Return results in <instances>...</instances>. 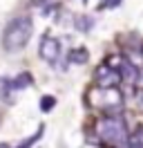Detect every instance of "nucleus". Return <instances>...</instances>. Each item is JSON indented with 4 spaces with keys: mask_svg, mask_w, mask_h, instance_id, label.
I'll return each mask as SVG.
<instances>
[{
    "mask_svg": "<svg viewBox=\"0 0 143 148\" xmlns=\"http://www.w3.org/2000/svg\"><path fill=\"white\" fill-rule=\"evenodd\" d=\"M94 135L107 148H127L130 130L121 114H101L94 121Z\"/></svg>",
    "mask_w": 143,
    "mask_h": 148,
    "instance_id": "1",
    "label": "nucleus"
},
{
    "mask_svg": "<svg viewBox=\"0 0 143 148\" xmlns=\"http://www.w3.org/2000/svg\"><path fill=\"white\" fill-rule=\"evenodd\" d=\"M31 34H34V20L27 14H20L16 18H11L5 25V32H2V47H5V52L16 54L20 49H25L27 43L31 40Z\"/></svg>",
    "mask_w": 143,
    "mask_h": 148,
    "instance_id": "2",
    "label": "nucleus"
},
{
    "mask_svg": "<svg viewBox=\"0 0 143 148\" xmlns=\"http://www.w3.org/2000/svg\"><path fill=\"white\" fill-rule=\"evenodd\" d=\"M139 101H141V106H143V90L139 92Z\"/></svg>",
    "mask_w": 143,
    "mask_h": 148,
    "instance_id": "15",
    "label": "nucleus"
},
{
    "mask_svg": "<svg viewBox=\"0 0 143 148\" xmlns=\"http://www.w3.org/2000/svg\"><path fill=\"white\" fill-rule=\"evenodd\" d=\"M85 101L92 110L103 114H118L123 108V94L118 88H89L85 94Z\"/></svg>",
    "mask_w": 143,
    "mask_h": 148,
    "instance_id": "3",
    "label": "nucleus"
},
{
    "mask_svg": "<svg viewBox=\"0 0 143 148\" xmlns=\"http://www.w3.org/2000/svg\"><path fill=\"white\" fill-rule=\"evenodd\" d=\"M11 83H14V90H25V88H29V85L34 83V79H31V74L29 72H20L18 76H11Z\"/></svg>",
    "mask_w": 143,
    "mask_h": 148,
    "instance_id": "7",
    "label": "nucleus"
},
{
    "mask_svg": "<svg viewBox=\"0 0 143 148\" xmlns=\"http://www.w3.org/2000/svg\"><path fill=\"white\" fill-rule=\"evenodd\" d=\"M67 61L72 65H83V63L89 61V52L85 47H74V49H69V54H67Z\"/></svg>",
    "mask_w": 143,
    "mask_h": 148,
    "instance_id": "6",
    "label": "nucleus"
},
{
    "mask_svg": "<svg viewBox=\"0 0 143 148\" xmlns=\"http://www.w3.org/2000/svg\"><path fill=\"white\" fill-rule=\"evenodd\" d=\"M127 148H143V128H136L127 137Z\"/></svg>",
    "mask_w": 143,
    "mask_h": 148,
    "instance_id": "9",
    "label": "nucleus"
},
{
    "mask_svg": "<svg viewBox=\"0 0 143 148\" xmlns=\"http://www.w3.org/2000/svg\"><path fill=\"white\" fill-rule=\"evenodd\" d=\"M43 130H45V126H38V130H36L34 135H31L29 139H25V141H20V144H18L16 148H31V146L36 144V141H38V139L43 137Z\"/></svg>",
    "mask_w": 143,
    "mask_h": 148,
    "instance_id": "10",
    "label": "nucleus"
},
{
    "mask_svg": "<svg viewBox=\"0 0 143 148\" xmlns=\"http://www.w3.org/2000/svg\"><path fill=\"white\" fill-rule=\"evenodd\" d=\"M121 74L116 72L114 67H110L107 63H101L94 70V85L96 88H118L121 85Z\"/></svg>",
    "mask_w": 143,
    "mask_h": 148,
    "instance_id": "5",
    "label": "nucleus"
},
{
    "mask_svg": "<svg viewBox=\"0 0 143 148\" xmlns=\"http://www.w3.org/2000/svg\"><path fill=\"white\" fill-rule=\"evenodd\" d=\"M38 56L43 58L45 63L49 65H56L58 58H61V40L52 34H45L40 38V45H38Z\"/></svg>",
    "mask_w": 143,
    "mask_h": 148,
    "instance_id": "4",
    "label": "nucleus"
},
{
    "mask_svg": "<svg viewBox=\"0 0 143 148\" xmlns=\"http://www.w3.org/2000/svg\"><path fill=\"white\" fill-rule=\"evenodd\" d=\"M92 27H94V18H89V16H78L76 18V29L78 32H89Z\"/></svg>",
    "mask_w": 143,
    "mask_h": 148,
    "instance_id": "11",
    "label": "nucleus"
},
{
    "mask_svg": "<svg viewBox=\"0 0 143 148\" xmlns=\"http://www.w3.org/2000/svg\"><path fill=\"white\" fill-rule=\"evenodd\" d=\"M54 106H56V99H54V97H49V94L40 99V110H43V112H49Z\"/></svg>",
    "mask_w": 143,
    "mask_h": 148,
    "instance_id": "12",
    "label": "nucleus"
},
{
    "mask_svg": "<svg viewBox=\"0 0 143 148\" xmlns=\"http://www.w3.org/2000/svg\"><path fill=\"white\" fill-rule=\"evenodd\" d=\"M121 0H101V5H98V9H110V7H116Z\"/></svg>",
    "mask_w": 143,
    "mask_h": 148,
    "instance_id": "13",
    "label": "nucleus"
},
{
    "mask_svg": "<svg viewBox=\"0 0 143 148\" xmlns=\"http://www.w3.org/2000/svg\"><path fill=\"white\" fill-rule=\"evenodd\" d=\"M14 92H16V90H14L11 79H9V76H0V99H2V101H9Z\"/></svg>",
    "mask_w": 143,
    "mask_h": 148,
    "instance_id": "8",
    "label": "nucleus"
},
{
    "mask_svg": "<svg viewBox=\"0 0 143 148\" xmlns=\"http://www.w3.org/2000/svg\"><path fill=\"white\" fill-rule=\"evenodd\" d=\"M0 148H11L9 144H5V141H0Z\"/></svg>",
    "mask_w": 143,
    "mask_h": 148,
    "instance_id": "14",
    "label": "nucleus"
}]
</instances>
